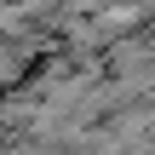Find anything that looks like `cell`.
Here are the masks:
<instances>
[{
	"label": "cell",
	"instance_id": "obj_1",
	"mask_svg": "<svg viewBox=\"0 0 155 155\" xmlns=\"http://www.w3.org/2000/svg\"><path fill=\"white\" fill-rule=\"evenodd\" d=\"M29 69H35V52L0 35V92H12V86H23V81H29Z\"/></svg>",
	"mask_w": 155,
	"mask_h": 155
},
{
	"label": "cell",
	"instance_id": "obj_2",
	"mask_svg": "<svg viewBox=\"0 0 155 155\" xmlns=\"http://www.w3.org/2000/svg\"><path fill=\"white\" fill-rule=\"evenodd\" d=\"M132 6H144V12H155V0H132Z\"/></svg>",
	"mask_w": 155,
	"mask_h": 155
},
{
	"label": "cell",
	"instance_id": "obj_3",
	"mask_svg": "<svg viewBox=\"0 0 155 155\" xmlns=\"http://www.w3.org/2000/svg\"><path fill=\"white\" fill-rule=\"evenodd\" d=\"M0 155H12V150H6V144H0Z\"/></svg>",
	"mask_w": 155,
	"mask_h": 155
}]
</instances>
